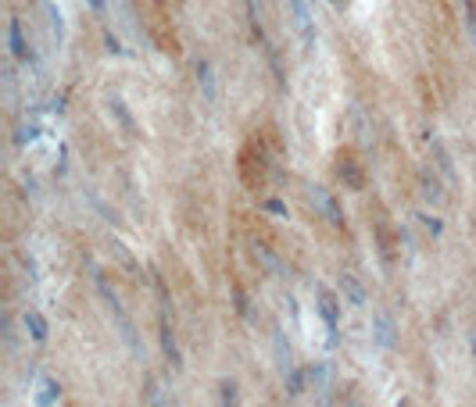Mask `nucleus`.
Returning <instances> with one entry per match:
<instances>
[{"label":"nucleus","mask_w":476,"mask_h":407,"mask_svg":"<svg viewBox=\"0 0 476 407\" xmlns=\"http://www.w3.org/2000/svg\"><path fill=\"white\" fill-rule=\"evenodd\" d=\"M25 322H29V329H33V336H36V339H43V336H47V329H43V322H40V315H29Z\"/></svg>","instance_id":"1"},{"label":"nucleus","mask_w":476,"mask_h":407,"mask_svg":"<svg viewBox=\"0 0 476 407\" xmlns=\"http://www.w3.org/2000/svg\"><path fill=\"white\" fill-rule=\"evenodd\" d=\"M11 43H15V54L22 57V54H25V47H22V36H18V22H11Z\"/></svg>","instance_id":"2"}]
</instances>
